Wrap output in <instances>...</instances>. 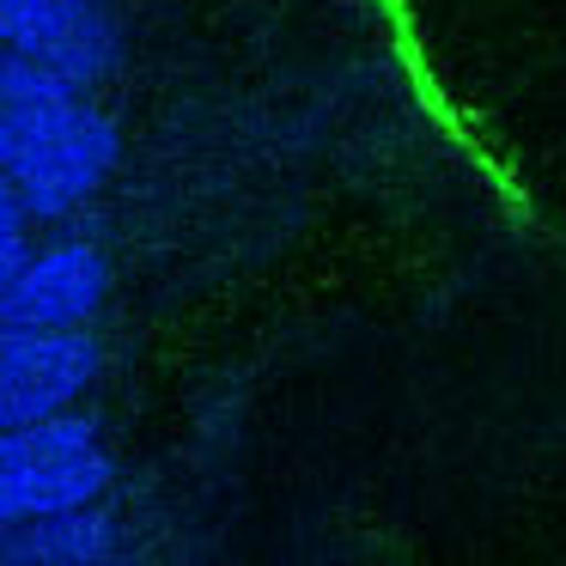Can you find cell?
Listing matches in <instances>:
<instances>
[{
	"mask_svg": "<svg viewBox=\"0 0 566 566\" xmlns=\"http://www.w3.org/2000/svg\"><path fill=\"white\" fill-rule=\"evenodd\" d=\"M80 92L55 80L50 67L25 62V55L0 50V171L19 177L31 159L55 147L67 128L80 123Z\"/></svg>",
	"mask_w": 566,
	"mask_h": 566,
	"instance_id": "5",
	"label": "cell"
},
{
	"mask_svg": "<svg viewBox=\"0 0 566 566\" xmlns=\"http://www.w3.org/2000/svg\"><path fill=\"white\" fill-rule=\"evenodd\" d=\"M116 153H123L116 123L86 104V111H80V123L67 128V135L43 153V159H31L25 171L13 177L19 196H25V208H31V220H55V213L80 208V201H86L92 189L116 171Z\"/></svg>",
	"mask_w": 566,
	"mask_h": 566,
	"instance_id": "6",
	"label": "cell"
},
{
	"mask_svg": "<svg viewBox=\"0 0 566 566\" xmlns=\"http://www.w3.org/2000/svg\"><path fill=\"white\" fill-rule=\"evenodd\" d=\"M111 512L104 505H86V512H62L43 517V524H25V560L31 566H98L111 560Z\"/></svg>",
	"mask_w": 566,
	"mask_h": 566,
	"instance_id": "7",
	"label": "cell"
},
{
	"mask_svg": "<svg viewBox=\"0 0 566 566\" xmlns=\"http://www.w3.org/2000/svg\"><path fill=\"white\" fill-rule=\"evenodd\" d=\"M25 232H31V208H25L13 177L0 171V293L31 269V238Z\"/></svg>",
	"mask_w": 566,
	"mask_h": 566,
	"instance_id": "8",
	"label": "cell"
},
{
	"mask_svg": "<svg viewBox=\"0 0 566 566\" xmlns=\"http://www.w3.org/2000/svg\"><path fill=\"white\" fill-rule=\"evenodd\" d=\"M0 43L74 92L104 80L116 62V25L98 0H0Z\"/></svg>",
	"mask_w": 566,
	"mask_h": 566,
	"instance_id": "3",
	"label": "cell"
},
{
	"mask_svg": "<svg viewBox=\"0 0 566 566\" xmlns=\"http://www.w3.org/2000/svg\"><path fill=\"white\" fill-rule=\"evenodd\" d=\"M92 378H98V342L86 329L80 335L0 329V432L67 415V402Z\"/></svg>",
	"mask_w": 566,
	"mask_h": 566,
	"instance_id": "2",
	"label": "cell"
},
{
	"mask_svg": "<svg viewBox=\"0 0 566 566\" xmlns=\"http://www.w3.org/2000/svg\"><path fill=\"white\" fill-rule=\"evenodd\" d=\"M98 566H123V560H98Z\"/></svg>",
	"mask_w": 566,
	"mask_h": 566,
	"instance_id": "9",
	"label": "cell"
},
{
	"mask_svg": "<svg viewBox=\"0 0 566 566\" xmlns=\"http://www.w3.org/2000/svg\"><path fill=\"white\" fill-rule=\"evenodd\" d=\"M111 293V262L92 244H55L38 250L31 269L0 293V329L31 335H80V323Z\"/></svg>",
	"mask_w": 566,
	"mask_h": 566,
	"instance_id": "4",
	"label": "cell"
},
{
	"mask_svg": "<svg viewBox=\"0 0 566 566\" xmlns=\"http://www.w3.org/2000/svg\"><path fill=\"white\" fill-rule=\"evenodd\" d=\"M111 451L98 420L55 415L38 427L0 432V524H43L62 512H86L111 488Z\"/></svg>",
	"mask_w": 566,
	"mask_h": 566,
	"instance_id": "1",
	"label": "cell"
}]
</instances>
